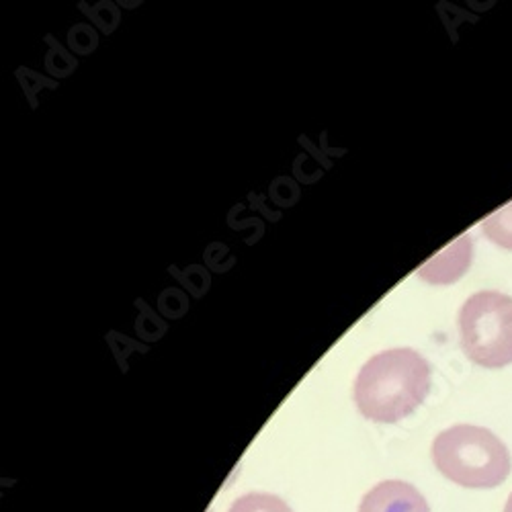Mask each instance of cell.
Listing matches in <instances>:
<instances>
[{"label": "cell", "mask_w": 512, "mask_h": 512, "mask_svg": "<svg viewBox=\"0 0 512 512\" xmlns=\"http://www.w3.org/2000/svg\"><path fill=\"white\" fill-rule=\"evenodd\" d=\"M228 512H293L285 500L267 492H250L234 500Z\"/></svg>", "instance_id": "52a82bcc"}, {"label": "cell", "mask_w": 512, "mask_h": 512, "mask_svg": "<svg viewBox=\"0 0 512 512\" xmlns=\"http://www.w3.org/2000/svg\"><path fill=\"white\" fill-rule=\"evenodd\" d=\"M463 353L476 365L500 369L512 363V297L480 291L459 312Z\"/></svg>", "instance_id": "3957f363"}, {"label": "cell", "mask_w": 512, "mask_h": 512, "mask_svg": "<svg viewBox=\"0 0 512 512\" xmlns=\"http://www.w3.org/2000/svg\"><path fill=\"white\" fill-rule=\"evenodd\" d=\"M504 512H512V492H510V496H508V500L504 504Z\"/></svg>", "instance_id": "ba28073f"}, {"label": "cell", "mask_w": 512, "mask_h": 512, "mask_svg": "<svg viewBox=\"0 0 512 512\" xmlns=\"http://www.w3.org/2000/svg\"><path fill=\"white\" fill-rule=\"evenodd\" d=\"M482 232L490 242L504 250H512V201L482 222Z\"/></svg>", "instance_id": "8992f818"}, {"label": "cell", "mask_w": 512, "mask_h": 512, "mask_svg": "<svg viewBox=\"0 0 512 512\" xmlns=\"http://www.w3.org/2000/svg\"><path fill=\"white\" fill-rule=\"evenodd\" d=\"M431 392V365L414 349L371 357L355 381V402L373 422L394 424L410 416Z\"/></svg>", "instance_id": "6da1fadb"}, {"label": "cell", "mask_w": 512, "mask_h": 512, "mask_svg": "<svg viewBox=\"0 0 512 512\" xmlns=\"http://www.w3.org/2000/svg\"><path fill=\"white\" fill-rule=\"evenodd\" d=\"M359 512H431V506L414 486L388 480L363 496Z\"/></svg>", "instance_id": "277c9868"}, {"label": "cell", "mask_w": 512, "mask_h": 512, "mask_svg": "<svg viewBox=\"0 0 512 512\" xmlns=\"http://www.w3.org/2000/svg\"><path fill=\"white\" fill-rule=\"evenodd\" d=\"M435 467L457 486L490 490L512 469L508 447L484 426L457 424L437 435L431 449Z\"/></svg>", "instance_id": "7a4b0ae2"}, {"label": "cell", "mask_w": 512, "mask_h": 512, "mask_svg": "<svg viewBox=\"0 0 512 512\" xmlns=\"http://www.w3.org/2000/svg\"><path fill=\"white\" fill-rule=\"evenodd\" d=\"M469 263H472V236H461L437 259L420 267L418 275L429 283H453L467 271Z\"/></svg>", "instance_id": "5b68a950"}]
</instances>
